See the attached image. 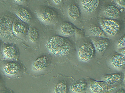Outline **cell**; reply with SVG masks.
Wrapping results in <instances>:
<instances>
[{"mask_svg":"<svg viewBox=\"0 0 125 93\" xmlns=\"http://www.w3.org/2000/svg\"><path fill=\"white\" fill-rule=\"evenodd\" d=\"M45 45L49 51L57 57L64 58L69 56L72 53V47L70 42L61 36L50 38Z\"/></svg>","mask_w":125,"mask_h":93,"instance_id":"obj_1","label":"cell"},{"mask_svg":"<svg viewBox=\"0 0 125 93\" xmlns=\"http://www.w3.org/2000/svg\"><path fill=\"white\" fill-rule=\"evenodd\" d=\"M80 8L81 18L88 20L97 17L103 0H75Z\"/></svg>","mask_w":125,"mask_h":93,"instance_id":"obj_2","label":"cell"},{"mask_svg":"<svg viewBox=\"0 0 125 93\" xmlns=\"http://www.w3.org/2000/svg\"><path fill=\"white\" fill-rule=\"evenodd\" d=\"M14 17L5 13L0 15V38L5 42L13 41L15 39L12 31V25Z\"/></svg>","mask_w":125,"mask_h":93,"instance_id":"obj_3","label":"cell"},{"mask_svg":"<svg viewBox=\"0 0 125 93\" xmlns=\"http://www.w3.org/2000/svg\"><path fill=\"white\" fill-rule=\"evenodd\" d=\"M98 22L100 26L108 37H114L121 32L123 22L119 19H111L99 17Z\"/></svg>","mask_w":125,"mask_h":93,"instance_id":"obj_4","label":"cell"},{"mask_svg":"<svg viewBox=\"0 0 125 93\" xmlns=\"http://www.w3.org/2000/svg\"><path fill=\"white\" fill-rule=\"evenodd\" d=\"M36 15L41 23L47 25L54 24L58 18L57 13L52 9L48 8H41L37 10Z\"/></svg>","mask_w":125,"mask_h":93,"instance_id":"obj_5","label":"cell"},{"mask_svg":"<svg viewBox=\"0 0 125 93\" xmlns=\"http://www.w3.org/2000/svg\"><path fill=\"white\" fill-rule=\"evenodd\" d=\"M66 15L70 21L75 23L80 21L81 14L79 6L75 0H69L65 7Z\"/></svg>","mask_w":125,"mask_h":93,"instance_id":"obj_6","label":"cell"},{"mask_svg":"<svg viewBox=\"0 0 125 93\" xmlns=\"http://www.w3.org/2000/svg\"><path fill=\"white\" fill-rule=\"evenodd\" d=\"M99 14L100 17L111 19H119L122 16L120 10L114 5L111 4L103 5Z\"/></svg>","mask_w":125,"mask_h":93,"instance_id":"obj_7","label":"cell"},{"mask_svg":"<svg viewBox=\"0 0 125 93\" xmlns=\"http://www.w3.org/2000/svg\"><path fill=\"white\" fill-rule=\"evenodd\" d=\"M95 54V49L92 43H86L80 46L78 51L79 60L83 62H90Z\"/></svg>","mask_w":125,"mask_h":93,"instance_id":"obj_8","label":"cell"},{"mask_svg":"<svg viewBox=\"0 0 125 93\" xmlns=\"http://www.w3.org/2000/svg\"><path fill=\"white\" fill-rule=\"evenodd\" d=\"M2 71L8 77H14L19 76L21 71L20 64L15 62L5 64L2 68Z\"/></svg>","mask_w":125,"mask_h":93,"instance_id":"obj_9","label":"cell"},{"mask_svg":"<svg viewBox=\"0 0 125 93\" xmlns=\"http://www.w3.org/2000/svg\"><path fill=\"white\" fill-rule=\"evenodd\" d=\"M27 28L25 24L17 18H14L12 25V31L16 37L22 38L26 34Z\"/></svg>","mask_w":125,"mask_h":93,"instance_id":"obj_10","label":"cell"},{"mask_svg":"<svg viewBox=\"0 0 125 93\" xmlns=\"http://www.w3.org/2000/svg\"><path fill=\"white\" fill-rule=\"evenodd\" d=\"M58 32L60 35L63 37H70L74 35L75 30L71 23L64 22L59 25Z\"/></svg>","mask_w":125,"mask_h":93,"instance_id":"obj_11","label":"cell"},{"mask_svg":"<svg viewBox=\"0 0 125 93\" xmlns=\"http://www.w3.org/2000/svg\"><path fill=\"white\" fill-rule=\"evenodd\" d=\"M93 45L97 52L101 54L104 52L109 45L107 38L95 37L91 39Z\"/></svg>","mask_w":125,"mask_h":93,"instance_id":"obj_12","label":"cell"},{"mask_svg":"<svg viewBox=\"0 0 125 93\" xmlns=\"http://www.w3.org/2000/svg\"><path fill=\"white\" fill-rule=\"evenodd\" d=\"M50 63L49 58L46 56H40L33 62L32 69L34 71H42L49 66Z\"/></svg>","mask_w":125,"mask_h":93,"instance_id":"obj_13","label":"cell"},{"mask_svg":"<svg viewBox=\"0 0 125 93\" xmlns=\"http://www.w3.org/2000/svg\"><path fill=\"white\" fill-rule=\"evenodd\" d=\"M18 52L15 46L8 45L3 47L2 50V56L8 60H15L18 56Z\"/></svg>","mask_w":125,"mask_h":93,"instance_id":"obj_14","label":"cell"},{"mask_svg":"<svg viewBox=\"0 0 125 93\" xmlns=\"http://www.w3.org/2000/svg\"><path fill=\"white\" fill-rule=\"evenodd\" d=\"M87 87L86 82L84 79L78 80L71 85L69 90L72 93H82L86 92Z\"/></svg>","mask_w":125,"mask_h":93,"instance_id":"obj_15","label":"cell"},{"mask_svg":"<svg viewBox=\"0 0 125 93\" xmlns=\"http://www.w3.org/2000/svg\"><path fill=\"white\" fill-rule=\"evenodd\" d=\"M14 12L16 16L24 23L29 24L31 22V15L29 11L25 8H18Z\"/></svg>","mask_w":125,"mask_h":93,"instance_id":"obj_16","label":"cell"},{"mask_svg":"<svg viewBox=\"0 0 125 93\" xmlns=\"http://www.w3.org/2000/svg\"><path fill=\"white\" fill-rule=\"evenodd\" d=\"M122 76L120 74L115 73L109 74L104 77L103 81L108 85H115L121 82Z\"/></svg>","mask_w":125,"mask_h":93,"instance_id":"obj_17","label":"cell"},{"mask_svg":"<svg viewBox=\"0 0 125 93\" xmlns=\"http://www.w3.org/2000/svg\"><path fill=\"white\" fill-rule=\"evenodd\" d=\"M52 92L53 93H67L68 91L67 84L64 80L58 81L52 86Z\"/></svg>","mask_w":125,"mask_h":93,"instance_id":"obj_18","label":"cell"},{"mask_svg":"<svg viewBox=\"0 0 125 93\" xmlns=\"http://www.w3.org/2000/svg\"><path fill=\"white\" fill-rule=\"evenodd\" d=\"M110 63L114 68H122L125 65V56L120 54L114 55L110 60Z\"/></svg>","mask_w":125,"mask_h":93,"instance_id":"obj_19","label":"cell"},{"mask_svg":"<svg viewBox=\"0 0 125 93\" xmlns=\"http://www.w3.org/2000/svg\"><path fill=\"white\" fill-rule=\"evenodd\" d=\"M88 31L92 36L106 38H108L101 27L96 25H92L89 27Z\"/></svg>","mask_w":125,"mask_h":93,"instance_id":"obj_20","label":"cell"},{"mask_svg":"<svg viewBox=\"0 0 125 93\" xmlns=\"http://www.w3.org/2000/svg\"><path fill=\"white\" fill-rule=\"evenodd\" d=\"M89 88L91 93H104V90L100 82H97L92 80L89 84Z\"/></svg>","mask_w":125,"mask_h":93,"instance_id":"obj_21","label":"cell"},{"mask_svg":"<svg viewBox=\"0 0 125 93\" xmlns=\"http://www.w3.org/2000/svg\"><path fill=\"white\" fill-rule=\"evenodd\" d=\"M28 36L31 42L33 43L36 42L39 38V33L37 30L34 28H30L28 33Z\"/></svg>","mask_w":125,"mask_h":93,"instance_id":"obj_22","label":"cell"},{"mask_svg":"<svg viewBox=\"0 0 125 93\" xmlns=\"http://www.w3.org/2000/svg\"><path fill=\"white\" fill-rule=\"evenodd\" d=\"M125 35L119 39L117 43L116 47L118 49L125 47Z\"/></svg>","mask_w":125,"mask_h":93,"instance_id":"obj_23","label":"cell"},{"mask_svg":"<svg viewBox=\"0 0 125 93\" xmlns=\"http://www.w3.org/2000/svg\"><path fill=\"white\" fill-rule=\"evenodd\" d=\"M125 0H113L115 4L121 8L125 9Z\"/></svg>","mask_w":125,"mask_h":93,"instance_id":"obj_24","label":"cell"},{"mask_svg":"<svg viewBox=\"0 0 125 93\" xmlns=\"http://www.w3.org/2000/svg\"><path fill=\"white\" fill-rule=\"evenodd\" d=\"M64 0H52L53 4L56 5H61Z\"/></svg>","mask_w":125,"mask_h":93,"instance_id":"obj_25","label":"cell"},{"mask_svg":"<svg viewBox=\"0 0 125 93\" xmlns=\"http://www.w3.org/2000/svg\"><path fill=\"white\" fill-rule=\"evenodd\" d=\"M125 90L122 88H119L114 92V93H125Z\"/></svg>","mask_w":125,"mask_h":93,"instance_id":"obj_26","label":"cell"},{"mask_svg":"<svg viewBox=\"0 0 125 93\" xmlns=\"http://www.w3.org/2000/svg\"><path fill=\"white\" fill-rule=\"evenodd\" d=\"M125 47L122 48L121 49H120V50H119V53L120 54L124 55V56H125Z\"/></svg>","mask_w":125,"mask_h":93,"instance_id":"obj_27","label":"cell"},{"mask_svg":"<svg viewBox=\"0 0 125 93\" xmlns=\"http://www.w3.org/2000/svg\"><path fill=\"white\" fill-rule=\"evenodd\" d=\"M25 0H14V2L18 4H21L24 2Z\"/></svg>","mask_w":125,"mask_h":93,"instance_id":"obj_28","label":"cell"},{"mask_svg":"<svg viewBox=\"0 0 125 93\" xmlns=\"http://www.w3.org/2000/svg\"><path fill=\"white\" fill-rule=\"evenodd\" d=\"M0 47H1V41L0 40V57H1V56H2V52L1 51V49H0Z\"/></svg>","mask_w":125,"mask_h":93,"instance_id":"obj_29","label":"cell"},{"mask_svg":"<svg viewBox=\"0 0 125 93\" xmlns=\"http://www.w3.org/2000/svg\"><path fill=\"white\" fill-rule=\"evenodd\" d=\"M1 79L0 77V83H1Z\"/></svg>","mask_w":125,"mask_h":93,"instance_id":"obj_30","label":"cell"},{"mask_svg":"<svg viewBox=\"0 0 125 93\" xmlns=\"http://www.w3.org/2000/svg\"><path fill=\"white\" fill-rule=\"evenodd\" d=\"M3 0L4 1H6L7 0Z\"/></svg>","mask_w":125,"mask_h":93,"instance_id":"obj_31","label":"cell"},{"mask_svg":"<svg viewBox=\"0 0 125 93\" xmlns=\"http://www.w3.org/2000/svg\"><path fill=\"white\" fill-rule=\"evenodd\" d=\"M37 0L41 1V0Z\"/></svg>","mask_w":125,"mask_h":93,"instance_id":"obj_32","label":"cell"}]
</instances>
